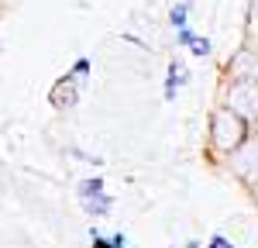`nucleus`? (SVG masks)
Returning <instances> with one entry per match:
<instances>
[{
  "label": "nucleus",
  "mask_w": 258,
  "mask_h": 248,
  "mask_svg": "<svg viewBox=\"0 0 258 248\" xmlns=\"http://www.w3.org/2000/svg\"><path fill=\"white\" fill-rule=\"evenodd\" d=\"M251 135H255V128L244 121V117H238L224 103H214L210 107V117H207V159L214 165H220L231 152H238Z\"/></svg>",
  "instance_id": "nucleus-1"
},
{
  "label": "nucleus",
  "mask_w": 258,
  "mask_h": 248,
  "mask_svg": "<svg viewBox=\"0 0 258 248\" xmlns=\"http://www.w3.org/2000/svg\"><path fill=\"white\" fill-rule=\"evenodd\" d=\"M217 103L231 107L238 117H244L251 128H258V80H234V76H220Z\"/></svg>",
  "instance_id": "nucleus-2"
},
{
  "label": "nucleus",
  "mask_w": 258,
  "mask_h": 248,
  "mask_svg": "<svg viewBox=\"0 0 258 248\" xmlns=\"http://www.w3.org/2000/svg\"><path fill=\"white\" fill-rule=\"evenodd\" d=\"M217 169H224V172H227L231 179H238L241 186H248V179L258 172V138L251 135V138L241 145L238 152H231V155H227Z\"/></svg>",
  "instance_id": "nucleus-3"
},
{
  "label": "nucleus",
  "mask_w": 258,
  "mask_h": 248,
  "mask_svg": "<svg viewBox=\"0 0 258 248\" xmlns=\"http://www.w3.org/2000/svg\"><path fill=\"white\" fill-rule=\"evenodd\" d=\"M224 76H234V80H258V52L241 45L231 59L224 62Z\"/></svg>",
  "instance_id": "nucleus-4"
},
{
  "label": "nucleus",
  "mask_w": 258,
  "mask_h": 248,
  "mask_svg": "<svg viewBox=\"0 0 258 248\" xmlns=\"http://www.w3.org/2000/svg\"><path fill=\"white\" fill-rule=\"evenodd\" d=\"M80 90H83V83H76L69 73H66V76L55 80V86L48 90V100H52L55 110H73V107L80 103Z\"/></svg>",
  "instance_id": "nucleus-5"
},
{
  "label": "nucleus",
  "mask_w": 258,
  "mask_h": 248,
  "mask_svg": "<svg viewBox=\"0 0 258 248\" xmlns=\"http://www.w3.org/2000/svg\"><path fill=\"white\" fill-rule=\"evenodd\" d=\"M186 80H189V73H186V66L182 62H169V69H165V100H176L179 86H186Z\"/></svg>",
  "instance_id": "nucleus-6"
},
{
  "label": "nucleus",
  "mask_w": 258,
  "mask_h": 248,
  "mask_svg": "<svg viewBox=\"0 0 258 248\" xmlns=\"http://www.w3.org/2000/svg\"><path fill=\"white\" fill-rule=\"evenodd\" d=\"M83 210L90 214V217H107L110 214V207H114V197L103 190V193H93V197H86V200H80Z\"/></svg>",
  "instance_id": "nucleus-7"
},
{
  "label": "nucleus",
  "mask_w": 258,
  "mask_h": 248,
  "mask_svg": "<svg viewBox=\"0 0 258 248\" xmlns=\"http://www.w3.org/2000/svg\"><path fill=\"white\" fill-rule=\"evenodd\" d=\"M103 190H107V179H103V176H86V179L76 183V197L86 200V197H93V193H103Z\"/></svg>",
  "instance_id": "nucleus-8"
},
{
  "label": "nucleus",
  "mask_w": 258,
  "mask_h": 248,
  "mask_svg": "<svg viewBox=\"0 0 258 248\" xmlns=\"http://www.w3.org/2000/svg\"><path fill=\"white\" fill-rule=\"evenodd\" d=\"M69 76H73L76 83H86L90 76H93V59H90V55H80V59L69 66Z\"/></svg>",
  "instance_id": "nucleus-9"
},
{
  "label": "nucleus",
  "mask_w": 258,
  "mask_h": 248,
  "mask_svg": "<svg viewBox=\"0 0 258 248\" xmlns=\"http://www.w3.org/2000/svg\"><path fill=\"white\" fill-rule=\"evenodd\" d=\"M169 24H172V28H186V24H189V4H186V0H179V4L169 7Z\"/></svg>",
  "instance_id": "nucleus-10"
},
{
  "label": "nucleus",
  "mask_w": 258,
  "mask_h": 248,
  "mask_svg": "<svg viewBox=\"0 0 258 248\" xmlns=\"http://www.w3.org/2000/svg\"><path fill=\"white\" fill-rule=\"evenodd\" d=\"M244 45L258 52V18H255V14L244 18Z\"/></svg>",
  "instance_id": "nucleus-11"
},
{
  "label": "nucleus",
  "mask_w": 258,
  "mask_h": 248,
  "mask_svg": "<svg viewBox=\"0 0 258 248\" xmlns=\"http://www.w3.org/2000/svg\"><path fill=\"white\" fill-rule=\"evenodd\" d=\"M189 52H193L197 59H207V55L214 52V41L207 38V35H197V38H193V45H189Z\"/></svg>",
  "instance_id": "nucleus-12"
},
{
  "label": "nucleus",
  "mask_w": 258,
  "mask_h": 248,
  "mask_svg": "<svg viewBox=\"0 0 258 248\" xmlns=\"http://www.w3.org/2000/svg\"><path fill=\"white\" fill-rule=\"evenodd\" d=\"M193 38H197V31H193L189 24H186V28H176V45H179V48H189Z\"/></svg>",
  "instance_id": "nucleus-13"
},
{
  "label": "nucleus",
  "mask_w": 258,
  "mask_h": 248,
  "mask_svg": "<svg viewBox=\"0 0 258 248\" xmlns=\"http://www.w3.org/2000/svg\"><path fill=\"white\" fill-rule=\"evenodd\" d=\"M207 248H234V245H231V238H224V234H214V238L207 241Z\"/></svg>",
  "instance_id": "nucleus-14"
},
{
  "label": "nucleus",
  "mask_w": 258,
  "mask_h": 248,
  "mask_svg": "<svg viewBox=\"0 0 258 248\" xmlns=\"http://www.w3.org/2000/svg\"><path fill=\"white\" fill-rule=\"evenodd\" d=\"M93 248H117V245H110V238H103L97 227H93Z\"/></svg>",
  "instance_id": "nucleus-15"
},
{
  "label": "nucleus",
  "mask_w": 258,
  "mask_h": 248,
  "mask_svg": "<svg viewBox=\"0 0 258 248\" xmlns=\"http://www.w3.org/2000/svg\"><path fill=\"white\" fill-rule=\"evenodd\" d=\"M244 193H248V197H251V200L258 204V172L251 176V179H248V186H244Z\"/></svg>",
  "instance_id": "nucleus-16"
},
{
  "label": "nucleus",
  "mask_w": 258,
  "mask_h": 248,
  "mask_svg": "<svg viewBox=\"0 0 258 248\" xmlns=\"http://www.w3.org/2000/svg\"><path fill=\"white\" fill-rule=\"evenodd\" d=\"M110 245H117V248H124V245H127V238H124V234H120V231H117V234H110Z\"/></svg>",
  "instance_id": "nucleus-17"
},
{
  "label": "nucleus",
  "mask_w": 258,
  "mask_h": 248,
  "mask_svg": "<svg viewBox=\"0 0 258 248\" xmlns=\"http://www.w3.org/2000/svg\"><path fill=\"white\" fill-rule=\"evenodd\" d=\"M248 14H255V18H258V0H251V4H248Z\"/></svg>",
  "instance_id": "nucleus-18"
},
{
  "label": "nucleus",
  "mask_w": 258,
  "mask_h": 248,
  "mask_svg": "<svg viewBox=\"0 0 258 248\" xmlns=\"http://www.w3.org/2000/svg\"><path fill=\"white\" fill-rule=\"evenodd\" d=\"M0 4H4V0H0Z\"/></svg>",
  "instance_id": "nucleus-19"
}]
</instances>
